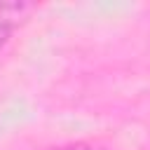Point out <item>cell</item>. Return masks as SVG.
Masks as SVG:
<instances>
[{"label":"cell","mask_w":150,"mask_h":150,"mask_svg":"<svg viewBox=\"0 0 150 150\" xmlns=\"http://www.w3.org/2000/svg\"><path fill=\"white\" fill-rule=\"evenodd\" d=\"M33 12L28 2H0V47L9 40L12 30Z\"/></svg>","instance_id":"obj_1"},{"label":"cell","mask_w":150,"mask_h":150,"mask_svg":"<svg viewBox=\"0 0 150 150\" xmlns=\"http://www.w3.org/2000/svg\"><path fill=\"white\" fill-rule=\"evenodd\" d=\"M49 150H103V148H96V145H89V143H70V145L49 148Z\"/></svg>","instance_id":"obj_2"}]
</instances>
